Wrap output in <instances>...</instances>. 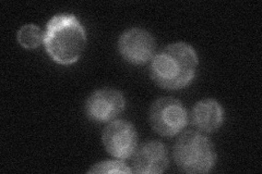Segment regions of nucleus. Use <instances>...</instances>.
<instances>
[{
    "label": "nucleus",
    "mask_w": 262,
    "mask_h": 174,
    "mask_svg": "<svg viewBox=\"0 0 262 174\" xmlns=\"http://www.w3.org/2000/svg\"><path fill=\"white\" fill-rule=\"evenodd\" d=\"M103 145L111 156L120 160L133 158L138 148V132L127 120H114L102 134Z\"/></svg>",
    "instance_id": "obj_5"
},
{
    "label": "nucleus",
    "mask_w": 262,
    "mask_h": 174,
    "mask_svg": "<svg viewBox=\"0 0 262 174\" xmlns=\"http://www.w3.org/2000/svg\"><path fill=\"white\" fill-rule=\"evenodd\" d=\"M199 59L194 48L184 43L169 44L151 60L150 74L154 83L167 90L187 87L193 81Z\"/></svg>",
    "instance_id": "obj_1"
},
{
    "label": "nucleus",
    "mask_w": 262,
    "mask_h": 174,
    "mask_svg": "<svg viewBox=\"0 0 262 174\" xmlns=\"http://www.w3.org/2000/svg\"><path fill=\"white\" fill-rule=\"evenodd\" d=\"M155 39L150 32L141 28L126 30L118 39V52L124 59L134 65H143L155 55Z\"/></svg>",
    "instance_id": "obj_7"
},
{
    "label": "nucleus",
    "mask_w": 262,
    "mask_h": 174,
    "mask_svg": "<svg viewBox=\"0 0 262 174\" xmlns=\"http://www.w3.org/2000/svg\"><path fill=\"white\" fill-rule=\"evenodd\" d=\"M86 33L72 13H58L46 24L44 47L51 59L60 65L79 61L86 47Z\"/></svg>",
    "instance_id": "obj_2"
},
{
    "label": "nucleus",
    "mask_w": 262,
    "mask_h": 174,
    "mask_svg": "<svg viewBox=\"0 0 262 174\" xmlns=\"http://www.w3.org/2000/svg\"><path fill=\"white\" fill-rule=\"evenodd\" d=\"M167 149L159 140H150L137 148L133 156V172L160 174L168 168Z\"/></svg>",
    "instance_id": "obj_8"
},
{
    "label": "nucleus",
    "mask_w": 262,
    "mask_h": 174,
    "mask_svg": "<svg viewBox=\"0 0 262 174\" xmlns=\"http://www.w3.org/2000/svg\"><path fill=\"white\" fill-rule=\"evenodd\" d=\"M89 173H133V169L128 167L124 160H106L101 161L94 165L88 171Z\"/></svg>",
    "instance_id": "obj_11"
},
{
    "label": "nucleus",
    "mask_w": 262,
    "mask_h": 174,
    "mask_svg": "<svg viewBox=\"0 0 262 174\" xmlns=\"http://www.w3.org/2000/svg\"><path fill=\"white\" fill-rule=\"evenodd\" d=\"M174 159L180 171L202 174L214 168L217 155L208 136L198 131H187L174 146Z\"/></svg>",
    "instance_id": "obj_3"
},
{
    "label": "nucleus",
    "mask_w": 262,
    "mask_h": 174,
    "mask_svg": "<svg viewBox=\"0 0 262 174\" xmlns=\"http://www.w3.org/2000/svg\"><path fill=\"white\" fill-rule=\"evenodd\" d=\"M125 108L126 99L120 90L101 88L89 96L84 111L89 120L96 123H108L116 120Z\"/></svg>",
    "instance_id": "obj_6"
},
{
    "label": "nucleus",
    "mask_w": 262,
    "mask_h": 174,
    "mask_svg": "<svg viewBox=\"0 0 262 174\" xmlns=\"http://www.w3.org/2000/svg\"><path fill=\"white\" fill-rule=\"evenodd\" d=\"M225 113L216 99L206 98L196 103L190 114L193 126L203 133H214L223 126Z\"/></svg>",
    "instance_id": "obj_9"
},
{
    "label": "nucleus",
    "mask_w": 262,
    "mask_h": 174,
    "mask_svg": "<svg viewBox=\"0 0 262 174\" xmlns=\"http://www.w3.org/2000/svg\"><path fill=\"white\" fill-rule=\"evenodd\" d=\"M189 115L183 103L175 98H160L150 109V123L154 132L164 137H174L188 124Z\"/></svg>",
    "instance_id": "obj_4"
},
{
    "label": "nucleus",
    "mask_w": 262,
    "mask_h": 174,
    "mask_svg": "<svg viewBox=\"0 0 262 174\" xmlns=\"http://www.w3.org/2000/svg\"><path fill=\"white\" fill-rule=\"evenodd\" d=\"M16 39L23 48L35 49L44 43V32L35 24H26L18 31Z\"/></svg>",
    "instance_id": "obj_10"
}]
</instances>
